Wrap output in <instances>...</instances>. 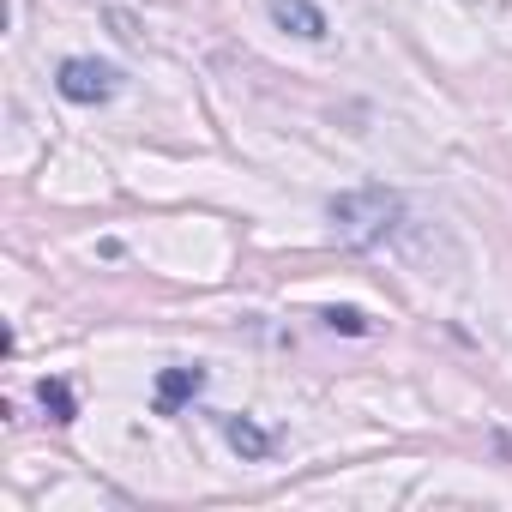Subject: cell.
Wrapping results in <instances>:
<instances>
[{"mask_svg":"<svg viewBox=\"0 0 512 512\" xmlns=\"http://www.w3.org/2000/svg\"><path fill=\"white\" fill-rule=\"evenodd\" d=\"M37 398H43L49 422H73V416H79V404H73V392H67L61 380H43V386H37Z\"/></svg>","mask_w":512,"mask_h":512,"instance_id":"8992f818","label":"cell"},{"mask_svg":"<svg viewBox=\"0 0 512 512\" xmlns=\"http://www.w3.org/2000/svg\"><path fill=\"white\" fill-rule=\"evenodd\" d=\"M199 386H205V368H163V380H157V416H175L187 398H199Z\"/></svg>","mask_w":512,"mask_h":512,"instance_id":"277c9868","label":"cell"},{"mask_svg":"<svg viewBox=\"0 0 512 512\" xmlns=\"http://www.w3.org/2000/svg\"><path fill=\"white\" fill-rule=\"evenodd\" d=\"M326 326H332V332H350V338H362V332H368V320H362L356 308H332V314H326Z\"/></svg>","mask_w":512,"mask_h":512,"instance_id":"52a82bcc","label":"cell"},{"mask_svg":"<svg viewBox=\"0 0 512 512\" xmlns=\"http://www.w3.org/2000/svg\"><path fill=\"white\" fill-rule=\"evenodd\" d=\"M266 7H272V19H278L284 31H296V37H308V43L326 37V13L314 7V0H266Z\"/></svg>","mask_w":512,"mask_h":512,"instance_id":"3957f363","label":"cell"},{"mask_svg":"<svg viewBox=\"0 0 512 512\" xmlns=\"http://www.w3.org/2000/svg\"><path fill=\"white\" fill-rule=\"evenodd\" d=\"M61 97L67 103H109L115 91H121V73L109 67V61H91V55H73V61H61Z\"/></svg>","mask_w":512,"mask_h":512,"instance_id":"7a4b0ae2","label":"cell"},{"mask_svg":"<svg viewBox=\"0 0 512 512\" xmlns=\"http://www.w3.org/2000/svg\"><path fill=\"white\" fill-rule=\"evenodd\" d=\"M223 434H229V446H241L247 458H266V452H272V440H266L260 428H253L247 416H229V422H223Z\"/></svg>","mask_w":512,"mask_h":512,"instance_id":"5b68a950","label":"cell"},{"mask_svg":"<svg viewBox=\"0 0 512 512\" xmlns=\"http://www.w3.org/2000/svg\"><path fill=\"white\" fill-rule=\"evenodd\" d=\"M392 217H398V199L392 193H380V187H368V193H344V199H332V223H338V235L344 241H380L386 229H392Z\"/></svg>","mask_w":512,"mask_h":512,"instance_id":"6da1fadb","label":"cell"}]
</instances>
